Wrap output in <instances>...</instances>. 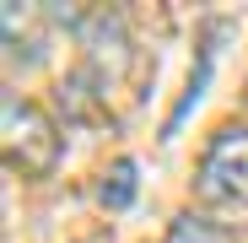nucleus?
Returning a JSON list of instances; mask_svg holds the SVG:
<instances>
[{
	"label": "nucleus",
	"instance_id": "20e7f679",
	"mask_svg": "<svg viewBox=\"0 0 248 243\" xmlns=\"http://www.w3.org/2000/svg\"><path fill=\"white\" fill-rule=\"evenodd\" d=\"M162 243H237V232L216 216H205V211H184V216H173Z\"/></svg>",
	"mask_w": 248,
	"mask_h": 243
},
{
	"label": "nucleus",
	"instance_id": "7ed1b4c3",
	"mask_svg": "<svg viewBox=\"0 0 248 243\" xmlns=\"http://www.w3.org/2000/svg\"><path fill=\"white\" fill-rule=\"evenodd\" d=\"M81 44H87V70L92 76V87L108 97V87H119V76L124 65H130V32H124V16L113 11H97L87 16V27H81Z\"/></svg>",
	"mask_w": 248,
	"mask_h": 243
},
{
	"label": "nucleus",
	"instance_id": "f03ea898",
	"mask_svg": "<svg viewBox=\"0 0 248 243\" xmlns=\"http://www.w3.org/2000/svg\"><path fill=\"white\" fill-rule=\"evenodd\" d=\"M194 194L205 206H248V125H221L194 168Z\"/></svg>",
	"mask_w": 248,
	"mask_h": 243
},
{
	"label": "nucleus",
	"instance_id": "423d86ee",
	"mask_svg": "<svg viewBox=\"0 0 248 243\" xmlns=\"http://www.w3.org/2000/svg\"><path fill=\"white\" fill-rule=\"evenodd\" d=\"M97 200H103L108 211H124V206L135 200V157H119L113 168L103 173V184H97Z\"/></svg>",
	"mask_w": 248,
	"mask_h": 243
},
{
	"label": "nucleus",
	"instance_id": "39448f33",
	"mask_svg": "<svg viewBox=\"0 0 248 243\" xmlns=\"http://www.w3.org/2000/svg\"><path fill=\"white\" fill-rule=\"evenodd\" d=\"M216 38H221V27H211V44L200 49V65L189 70V87H184V97H178V108L168 113V135H173V130L184 125V119H189V108H194V103L205 97V81H211V65H216Z\"/></svg>",
	"mask_w": 248,
	"mask_h": 243
},
{
	"label": "nucleus",
	"instance_id": "f257e3e1",
	"mask_svg": "<svg viewBox=\"0 0 248 243\" xmlns=\"http://www.w3.org/2000/svg\"><path fill=\"white\" fill-rule=\"evenodd\" d=\"M0 135H6V162H11V173H22V178H49V173L60 168V151H65L60 125H54L32 97L6 92Z\"/></svg>",
	"mask_w": 248,
	"mask_h": 243
}]
</instances>
